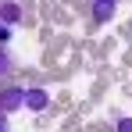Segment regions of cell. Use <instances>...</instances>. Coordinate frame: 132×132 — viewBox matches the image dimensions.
<instances>
[{
  "mask_svg": "<svg viewBox=\"0 0 132 132\" xmlns=\"http://www.w3.org/2000/svg\"><path fill=\"white\" fill-rule=\"evenodd\" d=\"M0 22L7 25V29L18 25V22H22V7H18L14 0H0Z\"/></svg>",
  "mask_w": 132,
  "mask_h": 132,
  "instance_id": "obj_2",
  "label": "cell"
},
{
  "mask_svg": "<svg viewBox=\"0 0 132 132\" xmlns=\"http://www.w3.org/2000/svg\"><path fill=\"white\" fill-rule=\"evenodd\" d=\"M25 96H29V89H18V86L4 89V93H0V111L7 114V111H18V107H25Z\"/></svg>",
  "mask_w": 132,
  "mask_h": 132,
  "instance_id": "obj_1",
  "label": "cell"
},
{
  "mask_svg": "<svg viewBox=\"0 0 132 132\" xmlns=\"http://www.w3.org/2000/svg\"><path fill=\"white\" fill-rule=\"evenodd\" d=\"M7 39H11V29H7V25L0 22V43H7Z\"/></svg>",
  "mask_w": 132,
  "mask_h": 132,
  "instance_id": "obj_7",
  "label": "cell"
},
{
  "mask_svg": "<svg viewBox=\"0 0 132 132\" xmlns=\"http://www.w3.org/2000/svg\"><path fill=\"white\" fill-rule=\"evenodd\" d=\"M0 132H7V118H4V111H0Z\"/></svg>",
  "mask_w": 132,
  "mask_h": 132,
  "instance_id": "obj_8",
  "label": "cell"
},
{
  "mask_svg": "<svg viewBox=\"0 0 132 132\" xmlns=\"http://www.w3.org/2000/svg\"><path fill=\"white\" fill-rule=\"evenodd\" d=\"M93 18L96 22H111L114 18V0H93Z\"/></svg>",
  "mask_w": 132,
  "mask_h": 132,
  "instance_id": "obj_3",
  "label": "cell"
},
{
  "mask_svg": "<svg viewBox=\"0 0 132 132\" xmlns=\"http://www.w3.org/2000/svg\"><path fill=\"white\" fill-rule=\"evenodd\" d=\"M118 132H132V118H121L118 121Z\"/></svg>",
  "mask_w": 132,
  "mask_h": 132,
  "instance_id": "obj_6",
  "label": "cell"
},
{
  "mask_svg": "<svg viewBox=\"0 0 132 132\" xmlns=\"http://www.w3.org/2000/svg\"><path fill=\"white\" fill-rule=\"evenodd\" d=\"M11 68H14L11 54H7V50H0V75H11Z\"/></svg>",
  "mask_w": 132,
  "mask_h": 132,
  "instance_id": "obj_5",
  "label": "cell"
},
{
  "mask_svg": "<svg viewBox=\"0 0 132 132\" xmlns=\"http://www.w3.org/2000/svg\"><path fill=\"white\" fill-rule=\"evenodd\" d=\"M46 104H50V100H46L43 89H29V96H25V107H29V111H43Z\"/></svg>",
  "mask_w": 132,
  "mask_h": 132,
  "instance_id": "obj_4",
  "label": "cell"
}]
</instances>
